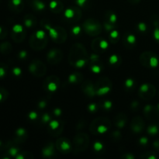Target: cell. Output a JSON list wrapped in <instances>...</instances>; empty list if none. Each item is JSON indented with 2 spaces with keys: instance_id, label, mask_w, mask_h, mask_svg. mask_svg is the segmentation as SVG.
Returning <instances> with one entry per match:
<instances>
[{
  "instance_id": "6da1fadb",
  "label": "cell",
  "mask_w": 159,
  "mask_h": 159,
  "mask_svg": "<svg viewBox=\"0 0 159 159\" xmlns=\"http://www.w3.org/2000/svg\"><path fill=\"white\" fill-rule=\"evenodd\" d=\"M88 61L87 51L83 45L75 43L71 48L69 54V62L76 68H82Z\"/></svg>"
},
{
  "instance_id": "7a4b0ae2",
  "label": "cell",
  "mask_w": 159,
  "mask_h": 159,
  "mask_svg": "<svg viewBox=\"0 0 159 159\" xmlns=\"http://www.w3.org/2000/svg\"><path fill=\"white\" fill-rule=\"evenodd\" d=\"M111 127V123L107 118H96L90 125V131L94 134H102Z\"/></svg>"
},
{
  "instance_id": "3957f363",
  "label": "cell",
  "mask_w": 159,
  "mask_h": 159,
  "mask_svg": "<svg viewBox=\"0 0 159 159\" xmlns=\"http://www.w3.org/2000/svg\"><path fill=\"white\" fill-rule=\"evenodd\" d=\"M84 30L90 36H97L102 32V26L95 19H88L82 24Z\"/></svg>"
},
{
  "instance_id": "277c9868",
  "label": "cell",
  "mask_w": 159,
  "mask_h": 159,
  "mask_svg": "<svg viewBox=\"0 0 159 159\" xmlns=\"http://www.w3.org/2000/svg\"><path fill=\"white\" fill-rule=\"evenodd\" d=\"M140 61L144 66L148 68H156L158 65V56L152 51H146L143 53L140 57Z\"/></svg>"
},
{
  "instance_id": "5b68a950",
  "label": "cell",
  "mask_w": 159,
  "mask_h": 159,
  "mask_svg": "<svg viewBox=\"0 0 159 159\" xmlns=\"http://www.w3.org/2000/svg\"><path fill=\"white\" fill-rule=\"evenodd\" d=\"M89 143V138L85 134H79L74 138L75 151V152H84Z\"/></svg>"
},
{
  "instance_id": "8992f818",
  "label": "cell",
  "mask_w": 159,
  "mask_h": 159,
  "mask_svg": "<svg viewBox=\"0 0 159 159\" xmlns=\"http://www.w3.org/2000/svg\"><path fill=\"white\" fill-rule=\"evenodd\" d=\"M95 88H96V95L103 96L111 90L112 83L110 79L107 78H102L99 81H97L95 85Z\"/></svg>"
},
{
  "instance_id": "52a82bcc",
  "label": "cell",
  "mask_w": 159,
  "mask_h": 159,
  "mask_svg": "<svg viewBox=\"0 0 159 159\" xmlns=\"http://www.w3.org/2000/svg\"><path fill=\"white\" fill-rule=\"evenodd\" d=\"M29 70L34 75L42 77L46 74L47 68L43 62L40 60H34L29 65Z\"/></svg>"
},
{
  "instance_id": "ba28073f",
  "label": "cell",
  "mask_w": 159,
  "mask_h": 159,
  "mask_svg": "<svg viewBox=\"0 0 159 159\" xmlns=\"http://www.w3.org/2000/svg\"><path fill=\"white\" fill-rule=\"evenodd\" d=\"M156 89L152 84H143L140 87L139 96L144 100H149L155 96Z\"/></svg>"
},
{
  "instance_id": "9c48e42d",
  "label": "cell",
  "mask_w": 159,
  "mask_h": 159,
  "mask_svg": "<svg viewBox=\"0 0 159 159\" xmlns=\"http://www.w3.org/2000/svg\"><path fill=\"white\" fill-rule=\"evenodd\" d=\"M25 36H26V32L22 25L16 24L12 26L11 37L14 41L18 42V43L22 42L24 40Z\"/></svg>"
},
{
  "instance_id": "30bf717a",
  "label": "cell",
  "mask_w": 159,
  "mask_h": 159,
  "mask_svg": "<svg viewBox=\"0 0 159 159\" xmlns=\"http://www.w3.org/2000/svg\"><path fill=\"white\" fill-rule=\"evenodd\" d=\"M62 56H63V54L61 50L53 48V49L50 50L49 52L48 53L47 59L50 64L55 65V64H58L61 61Z\"/></svg>"
},
{
  "instance_id": "8fae6325",
  "label": "cell",
  "mask_w": 159,
  "mask_h": 159,
  "mask_svg": "<svg viewBox=\"0 0 159 159\" xmlns=\"http://www.w3.org/2000/svg\"><path fill=\"white\" fill-rule=\"evenodd\" d=\"M59 85H60V81H59L58 78L56 76H50L43 82L44 88L51 93L55 92L58 88Z\"/></svg>"
},
{
  "instance_id": "7c38bea8",
  "label": "cell",
  "mask_w": 159,
  "mask_h": 159,
  "mask_svg": "<svg viewBox=\"0 0 159 159\" xmlns=\"http://www.w3.org/2000/svg\"><path fill=\"white\" fill-rule=\"evenodd\" d=\"M47 43H48V38L47 37L40 39L36 37L35 34H33L30 39V45L34 50L43 49L46 47Z\"/></svg>"
},
{
  "instance_id": "4fadbf2b",
  "label": "cell",
  "mask_w": 159,
  "mask_h": 159,
  "mask_svg": "<svg viewBox=\"0 0 159 159\" xmlns=\"http://www.w3.org/2000/svg\"><path fill=\"white\" fill-rule=\"evenodd\" d=\"M65 18L71 21L76 22L81 18V11L78 7L68 8L65 12Z\"/></svg>"
},
{
  "instance_id": "5bb4252c",
  "label": "cell",
  "mask_w": 159,
  "mask_h": 159,
  "mask_svg": "<svg viewBox=\"0 0 159 159\" xmlns=\"http://www.w3.org/2000/svg\"><path fill=\"white\" fill-rule=\"evenodd\" d=\"M55 147L57 150L62 153H68L71 149V145L68 139L60 138L56 141Z\"/></svg>"
},
{
  "instance_id": "9a60e30c",
  "label": "cell",
  "mask_w": 159,
  "mask_h": 159,
  "mask_svg": "<svg viewBox=\"0 0 159 159\" xmlns=\"http://www.w3.org/2000/svg\"><path fill=\"white\" fill-rule=\"evenodd\" d=\"M130 127L133 130L134 133L139 134L144 130V121L141 116H136L134 118L130 124Z\"/></svg>"
},
{
  "instance_id": "2e32d148",
  "label": "cell",
  "mask_w": 159,
  "mask_h": 159,
  "mask_svg": "<svg viewBox=\"0 0 159 159\" xmlns=\"http://www.w3.org/2000/svg\"><path fill=\"white\" fill-rule=\"evenodd\" d=\"M82 90L83 91V93L89 98L94 97L96 95L95 85H93V82L89 80L86 81V82H85L82 84Z\"/></svg>"
},
{
  "instance_id": "e0dca14e",
  "label": "cell",
  "mask_w": 159,
  "mask_h": 159,
  "mask_svg": "<svg viewBox=\"0 0 159 159\" xmlns=\"http://www.w3.org/2000/svg\"><path fill=\"white\" fill-rule=\"evenodd\" d=\"M92 47L96 53H99L100 51L107 50L109 47V43L107 40H103V39L98 38L93 41Z\"/></svg>"
},
{
  "instance_id": "ac0fdd59",
  "label": "cell",
  "mask_w": 159,
  "mask_h": 159,
  "mask_svg": "<svg viewBox=\"0 0 159 159\" xmlns=\"http://www.w3.org/2000/svg\"><path fill=\"white\" fill-rule=\"evenodd\" d=\"M8 6L12 12H20L24 8V3L23 0H9Z\"/></svg>"
},
{
  "instance_id": "d6986e66",
  "label": "cell",
  "mask_w": 159,
  "mask_h": 159,
  "mask_svg": "<svg viewBox=\"0 0 159 159\" xmlns=\"http://www.w3.org/2000/svg\"><path fill=\"white\" fill-rule=\"evenodd\" d=\"M27 138V132L23 127H20L17 129L15 132V135H14L13 141L17 144H21L23 143Z\"/></svg>"
},
{
  "instance_id": "ffe728a7",
  "label": "cell",
  "mask_w": 159,
  "mask_h": 159,
  "mask_svg": "<svg viewBox=\"0 0 159 159\" xmlns=\"http://www.w3.org/2000/svg\"><path fill=\"white\" fill-rule=\"evenodd\" d=\"M144 112L146 117L150 120L155 119V118H157L159 116V111L157 107H155L153 106L147 105L144 107Z\"/></svg>"
},
{
  "instance_id": "44dd1931",
  "label": "cell",
  "mask_w": 159,
  "mask_h": 159,
  "mask_svg": "<svg viewBox=\"0 0 159 159\" xmlns=\"http://www.w3.org/2000/svg\"><path fill=\"white\" fill-rule=\"evenodd\" d=\"M27 2L33 9L38 12L43 11L46 8L45 3L41 0H27Z\"/></svg>"
},
{
  "instance_id": "7402d4cb",
  "label": "cell",
  "mask_w": 159,
  "mask_h": 159,
  "mask_svg": "<svg viewBox=\"0 0 159 159\" xmlns=\"http://www.w3.org/2000/svg\"><path fill=\"white\" fill-rule=\"evenodd\" d=\"M49 7L51 10L53 12H55V13L61 12L64 9L63 3L61 2L58 0H52V1L50 2Z\"/></svg>"
},
{
  "instance_id": "603a6c76",
  "label": "cell",
  "mask_w": 159,
  "mask_h": 159,
  "mask_svg": "<svg viewBox=\"0 0 159 159\" xmlns=\"http://www.w3.org/2000/svg\"><path fill=\"white\" fill-rule=\"evenodd\" d=\"M42 155L44 158H51L54 155V145L53 143H48L42 150Z\"/></svg>"
},
{
  "instance_id": "cb8c5ba5",
  "label": "cell",
  "mask_w": 159,
  "mask_h": 159,
  "mask_svg": "<svg viewBox=\"0 0 159 159\" xmlns=\"http://www.w3.org/2000/svg\"><path fill=\"white\" fill-rule=\"evenodd\" d=\"M115 125L118 128H123L125 126L126 123H127V116L124 113H120V114L116 115L115 117Z\"/></svg>"
},
{
  "instance_id": "d4e9b609",
  "label": "cell",
  "mask_w": 159,
  "mask_h": 159,
  "mask_svg": "<svg viewBox=\"0 0 159 159\" xmlns=\"http://www.w3.org/2000/svg\"><path fill=\"white\" fill-rule=\"evenodd\" d=\"M23 23L26 28H31L35 26L36 23H37V20L31 14H27L23 18Z\"/></svg>"
},
{
  "instance_id": "484cf974",
  "label": "cell",
  "mask_w": 159,
  "mask_h": 159,
  "mask_svg": "<svg viewBox=\"0 0 159 159\" xmlns=\"http://www.w3.org/2000/svg\"><path fill=\"white\" fill-rule=\"evenodd\" d=\"M137 39L134 34H127L124 36V44L127 48H132L136 43Z\"/></svg>"
},
{
  "instance_id": "4316f807",
  "label": "cell",
  "mask_w": 159,
  "mask_h": 159,
  "mask_svg": "<svg viewBox=\"0 0 159 159\" xmlns=\"http://www.w3.org/2000/svg\"><path fill=\"white\" fill-rule=\"evenodd\" d=\"M12 50V47L11 43L8 41L2 42L0 44V53L2 54H10Z\"/></svg>"
},
{
  "instance_id": "83f0119b",
  "label": "cell",
  "mask_w": 159,
  "mask_h": 159,
  "mask_svg": "<svg viewBox=\"0 0 159 159\" xmlns=\"http://www.w3.org/2000/svg\"><path fill=\"white\" fill-rule=\"evenodd\" d=\"M83 79V75H82L81 73L75 72L72 73L71 75H70L69 77H68V82L72 84H77L81 82Z\"/></svg>"
},
{
  "instance_id": "f1b7e54d",
  "label": "cell",
  "mask_w": 159,
  "mask_h": 159,
  "mask_svg": "<svg viewBox=\"0 0 159 159\" xmlns=\"http://www.w3.org/2000/svg\"><path fill=\"white\" fill-rule=\"evenodd\" d=\"M105 18L107 19L106 21H108L111 23H114L116 24V21H117V16L116 14L111 10H109L106 12L105 14Z\"/></svg>"
},
{
  "instance_id": "f546056e",
  "label": "cell",
  "mask_w": 159,
  "mask_h": 159,
  "mask_svg": "<svg viewBox=\"0 0 159 159\" xmlns=\"http://www.w3.org/2000/svg\"><path fill=\"white\" fill-rule=\"evenodd\" d=\"M109 61H110V65L117 67L119 66L120 63L121 62V59L120 57L118 55H116V54H113V55L110 57V60H109Z\"/></svg>"
},
{
  "instance_id": "4dcf8cb0",
  "label": "cell",
  "mask_w": 159,
  "mask_h": 159,
  "mask_svg": "<svg viewBox=\"0 0 159 159\" xmlns=\"http://www.w3.org/2000/svg\"><path fill=\"white\" fill-rule=\"evenodd\" d=\"M8 70H9L8 65L6 64L0 62V79H2L6 77V75H7Z\"/></svg>"
},
{
  "instance_id": "1f68e13d",
  "label": "cell",
  "mask_w": 159,
  "mask_h": 159,
  "mask_svg": "<svg viewBox=\"0 0 159 159\" xmlns=\"http://www.w3.org/2000/svg\"><path fill=\"white\" fill-rule=\"evenodd\" d=\"M148 133L149 134L152 136H155V135L158 134V131H159V128L157 125L155 124H152V125L149 126L147 129Z\"/></svg>"
},
{
  "instance_id": "d6a6232c",
  "label": "cell",
  "mask_w": 159,
  "mask_h": 159,
  "mask_svg": "<svg viewBox=\"0 0 159 159\" xmlns=\"http://www.w3.org/2000/svg\"><path fill=\"white\" fill-rule=\"evenodd\" d=\"M8 96H9V93L7 90L3 87H0V103L6 101Z\"/></svg>"
},
{
  "instance_id": "836d02e7",
  "label": "cell",
  "mask_w": 159,
  "mask_h": 159,
  "mask_svg": "<svg viewBox=\"0 0 159 159\" xmlns=\"http://www.w3.org/2000/svg\"><path fill=\"white\" fill-rule=\"evenodd\" d=\"M119 32L117 30H116V29L110 31V39L111 40L112 43H116L119 40Z\"/></svg>"
},
{
  "instance_id": "e575fe53",
  "label": "cell",
  "mask_w": 159,
  "mask_h": 159,
  "mask_svg": "<svg viewBox=\"0 0 159 159\" xmlns=\"http://www.w3.org/2000/svg\"><path fill=\"white\" fill-rule=\"evenodd\" d=\"M90 68H91L92 71H93L94 73H99L102 70V65L101 64H99V61L94 64H91Z\"/></svg>"
},
{
  "instance_id": "d590c367",
  "label": "cell",
  "mask_w": 159,
  "mask_h": 159,
  "mask_svg": "<svg viewBox=\"0 0 159 159\" xmlns=\"http://www.w3.org/2000/svg\"><path fill=\"white\" fill-rule=\"evenodd\" d=\"M49 127L51 130H61V124L58 122V121H51V122L49 123Z\"/></svg>"
},
{
  "instance_id": "8d00e7d4",
  "label": "cell",
  "mask_w": 159,
  "mask_h": 159,
  "mask_svg": "<svg viewBox=\"0 0 159 159\" xmlns=\"http://www.w3.org/2000/svg\"><path fill=\"white\" fill-rule=\"evenodd\" d=\"M100 103L101 107L105 110H110L112 108V106H113V103L110 100H104L101 102Z\"/></svg>"
},
{
  "instance_id": "74e56055",
  "label": "cell",
  "mask_w": 159,
  "mask_h": 159,
  "mask_svg": "<svg viewBox=\"0 0 159 159\" xmlns=\"http://www.w3.org/2000/svg\"><path fill=\"white\" fill-rule=\"evenodd\" d=\"M117 26V25L114 24V23H111L108 21H105L104 22V27H105L106 30L107 31H112L113 30H115Z\"/></svg>"
},
{
  "instance_id": "f35d334b",
  "label": "cell",
  "mask_w": 159,
  "mask_h": 159,
  "mask_svg": "<svg viewBox=\"0 0 159 159\" xmlns=\"http://www.w3.org/2000/svg\"><path fill=\"white\" fill-rule=\"evenodd\" d=\"M135 85V80H134L133 79H127L125 81V86L126 88L128 89H131L132 88H134Z\"/></svg>"
},
{
  "instance_id": "ab89813d",
  "label": "cell",
  "mask_w": 159,
  "mask_h": 159,
  "mask_svg": "<svg viewBox=\"0 0 159 159\" xmlns=\"http://www.w3.org/2000/svg\"><path fill=\"white\" fill-rule=\"evenodd\" d=\"M7 33L8 30L5 26H0V40L6 38V36H7Z\"/></svg>"
},
{
  "instance_id": "60d3db41",
  "label": "cell",
  "mask_w": 159,
  "mask_h": 159,
  "mask_svg": "<svg viewBox=\"0 0 159 159\" xmlns=\"http://www.w3.org/2000/svg\"><path fill=\"white\" fill-rule=\"evenodd\" d=\"M138 30L141 31V32L144 33L145 31L148 30V26L144 22H141V23H139L138 24Z\"/></svg>"
},
{
  "instance_id": "b9f144b4",
  "label": "cell",
  "mask_w": 159,
  "mask_h": 159,
  "mask_svg": "<svg viewBox=\"0 0 159 159\" xmlns=\"http://www.w3.org/2000/svg\"><path fill=\"white\" fill-rule=\"evenodd\" d=\"M103 144L100 142V141H96V142L94 143L93 144V148H94L95 151L96 152H100L101 150L103 149Z\"/></svg>"
},
{
  "instance_id": "7bdbcfd3",
  "label": "cell",
  "mask_w": 159,
  "mask_h": 159,
  "mask_svg": "<svg viewBox=\"0 0 159 159\" xmlns=\"http://www.w3.org/2000/svg\"><path fill=\"white\" fill-rule=\"evenodd\" d=\"M12 74L15 77H20L22 74L21 68H19V67H14L12 70Z\"/></svg>"
},
{
  "instance_id": "ee69618b",
  "label": "cell",
  "mask_w": 159,
  "mask_h": 159,
  "mask_svg": "<svg viewBox=\"0 0 159 159\" xmlns=\"http://www.w3.org/2000/svg\"><path fill=\"white\" fill-rule=\"evenodd\" d=\"M76 4L82 8H85L89 5V0H75Z\"/></svg>"
},
{
  "instance_id": "f6af8a7d",
  "label": "cell",
  "mask_w": 159,
  "mask_h": 159,
  "mask_svg": "<svg viewBox=\"0 0 159 159\" xmlns=\"http://www.w3.org/2000/svg\"><path fill=\"white\" fill-rule=\"evenodd\" d=\"M89 60L91 61V64L96 63V62L99 61V56L97 54H92L89 57Z\"/></svg>"
},
{
  "instance_id": "bcb514c9",
  "label": "cell",
  "mask_w": 159,
  "mask_h": 159,
  "mask_svg": "<svg viewBox=\"0 0 159 159\" xmlns=\"http://www.w3.org/2000/svg\"><path fill=\"white\" fill-rule=\"evenodd\" d=\"M41 120L43 124H47V123L50 122V120H51V116L48 113H44V114L42 115Z\"/></svg>"
},
{
  "instance_id": "7dc6e473",
  "label": "cell",
  "mask_w": 159,
  "mask_h": 159,
  "mask_svg": "<svg viewBox=\"0 0 159 159\" xmlns=\"http://www.w3.org/2000/svg\"><path fill=\"white\" fill-rule=\"evenodd\" d=\"M28 117H29V119L31 120H35L37 119V117H38V114H37V113H36L35 111H32L29 113Z\"/></svg>"
},
{
  "instance_id": "c3c4849f",
  "label": "cell",
  "mask_w": 159,
  "mask_h": 159,
  "mask_svg": "<svg viewBox=\"0 0 159 159\" xmlns=\"http://www.w3.org/2000/svg\"><path fill=\"white\" fill-rule=\"evenodd\" d=\"M88 109L90 112H93H93H96L97 110L98 105L96 103H95V102H93V103H91L90 105H89Z\"/></svg>"
},
{
  "instance_id": "681fc988",
  "label": "cell",
  "mask_w": 159,
  "mask_h": 159,
  "mask_svg": "<svg viewBox=\"0 0 159 159\" xmlns=\"http://www.w3.org/2000/svg\"><path fill=\"white\" fill-rule=\"evenodd\" d=\"M154 38L158 43H159V26L155 27V30H154Z\"/></svg>"
},
{
  "instance_id": "f907efd6",
  "label": "cell",
  "mask_w": 159,
  "mask_h": 159,
  "mask_svg": "<svg viewBox=\"0 0 159 159\" xmlns=\"http://www.w3.org/2000/svg\"><path fill=\"white\" fill-rule=\"evenodd\" d=\"M26 56H27V52L26 51H21L20 53L18 54V57L20 59H26Z\"/></svg>"
},
{
  "instance_id": "816d5d0a",
  "label": "cell",
  "mask_w": 159,
  "mask_h": 159,
  "mask_svg": "<svg viewBox=\"0 0 159 159\" xmlns=\"http://www.w3.org/2000/svg\"><path fill=\"white\" fill-rule=\"evenodd\" d=\"M148 143V139L146 137H142V138L140 139V144L142 146H146Z\"/></svg>"
},
{
  "instance_id": "f5cc1de1",
  "label": "cell",
  "mask_w": 159,
  "mask_h": 159,
  "mask_svg": "<svg viewBox=\"0 0 159 159\" xmlns=\"http://www.w3.org/2000/svg\"><path fill=\"white\" fill-rule=\"evenodd\" d=\"M120 133L119 131H117V130H116V131H113V134H112V137L113 138V139L115 140V141H116V140H119V138H120Z\"/></svg>"
},
{
  "instance_id": "db71d44e",
  "label": "cell",
  "mask_w": 159,
  "mask_h": 159,
  "mask_svg": "<svg viewBox=\"0 0 159 159\" xmlns=\"http://www.w3.org/2000/svg\"><path fill=\"white\" fill-rule=\"evenodd\" d=\"M81 32V28L79 27V26H74V27L72 28V34H74V35H78V34H79V33Z\"/></svg>"
},
{
  "instance_id": "11a10c76",
  "label": "cell",
  "mask_w": 159,
  "mask_h": 159,
  "mask_svg": "<svg viewBox=\"0 0 159 159\" xmlns=\"http://www.w3.org/2000/svg\"><path fill=\"white\" fill-rule=\"evenodd\" d=\"M7 142H4V141H2V140H0V152L2 150H5V149H6V147H7Z\"/></svg>"
},
{
  "instance_id": "9f6ffc18",
  "label": "cell",
  "mask_w": 159,
  "mask_h": 159,
  "mask_svg": "<svg viewBox=\"0 0 159 159\" xmlns=\"http://www.w3.org/2000/svg\"><path fill=\"white\" fill-rule=\"evenodd\" d=\"M47 105V101L44 100V99H43V100L40 101V102L38 103V107L40 109H43L45 108V107H46Z\"/></svg>"
},
{
  "instance_id": "6f0895ef",
  "label": "cell",
  "mask_w": 159,
  "mask_h": 159,
  "mask_svg": "<svg viewBox=\"0 0 159 159\" xmlns=\"http://www.w3.org/2000/svg\"><path fill=\"white\" fill-rule=\"evenodd\" d=\"M54 114L56 116H59L61 114V110L60 109H54Z\"/></svg>"
},
{
  "instance_id": "680465c9",
  "label": "cell",
  "mask_w": 159,
  "mask_h": 159,
  "mask_svg": "<svg viewBox=\"0 0 159 159\" xmlns=\"http://www.w3.org/2000/svg\"><path fill=\"white\" fill-rule=\"evenodd\" d=\"M153 146L155 149L159 151V140H157V141H155V142L153 143Z\"/></svg>"
},
{
  "instance_id": "91938a15",
  "label": "cell",
  "mask_w": 159,
  "mask_h": 159,
  "mask_svg": "<svg viewBox=\"0 0 159 159\" xmlns=\"http://www.w3.org/2000/svg\"><path fill=\"white\" fill-rule=\"evenodd\" d=\"M127 2H130V3H131V4H138V2H139L140 1H141V0H127Z\"/></svg>"
},
{
  "instance_id": "94428289",
  "label": "cell",
  "mask_w": 159,
  "mask_h": 159,
  "mask_svg": "<svg viewBox=\"0 0 159 159\" xmlns=\"http://www.w3.org/2000/svg\"><path fill=\"white\" fill-rule=\"evenodd\" d=\"M157 108H158V111H159V104L158 106H157Z\"/></svg>"
}]
</instances>
